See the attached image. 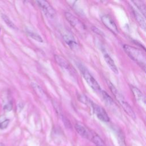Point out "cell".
Wrapping results in <instances>:
<instances>
[{
    "mask_svg": "<svg viewBox=\"0 0 146 146\" xmlns=\"http://www.w3.org/2000/svg\"><path fill=\"white\" fill-rule=\"evenodd\" d=\"M123 48L127 54L144 70L145 67V55L140 50L127 44L123 45Z\"/></svg>",
    "mask_w": 146,
    "mask_h": 146,
    "instance_id": "6da1fadb",
    "label": "cell"
},
{
    "mask_svg": "<svg viewBox=\"0 0 146 146\" xmlns=\"http://www.w3.org/2000/svg\"><path fill=\"white\" fill-rule=\"evenodd\" d=\"M107 83L109 86L110 90L111 91L112 94L114 95L115 99L120 103L124 111L132 119L136 118V115L135 112L133 111L132 108L129 106V104L125 101L123 95L116 88L113 84L109 80H107Z\"/></svg>",
    "mask_w": 146,
    "mask_h": 146,
    "instance_id": "7a4b0ae2",
    "label": "cell"
},
{
    "mask_svg": "<svg viewBox=\"0 0 146 146\" xmlns=\"http://www.w3.org/2000/svg\"><path fill=\"white\" fill-rule=\"evenodd\" d=\"M78 67L79 70L80 71L84 79H85L86 82L87 84L96 92H101L102 89L98 83V82L95 79L93 76L90 74L88 70L82 64H78Z\"/></svg>",
    "mask_w": 146,
    "mask_h": 146,
    "instance_id": "3957f363",
    "label": "cell"
},
{
    "mask_svg": "<svg viewBox=\"0 0 146 146\" xmlns=\"http://www.w3.org/2000/svg\"><path fill=\"white\" fill-rule=\"evenodd\" d=\"M64 15L70 24L77 31L81 33L85 31L86 27L84 25L77 17L70 12H66Z\"/></svg>",
    "mask_w": 146,
    "mask_h": 146,
    "instance_id": "277c9868",
    "label": "cell"
},
{
    "mask_svg": "<svg viewBox=\"0 0 146 146\" xmlns=\"http://www.w3.org/2000/svg\"><path fill=\"white\" fill-rule=\"evenodd\" d=\"M44 14L50 18H53L55 15V11L51 5L46 1H37L36 2Z\"/></svg>",
    "mask_w": 146,
    "mask_h": 146,
    "instance_id": "5b68a950",
    "label": "cell"
},
{
    "mask_svg": "<svg viewBox=\"0 0 146 146\" xmlns=\"http://www.w3.org/2000/svg\"><path fill=\"white\" fill-rule=\"evenodd\" d=\"M90 103L94 113L99 120L104 122H108L110 121V117L103 108L92 102H90Z\"/></svg>",
    "mask_w": 146,
    "mask_h": 146,
    "instance_id": "8992f818",
    "label": "cell"
},
{
    "mask_svg": "<svg viewBox=\"0 0 146 146\" xmlns=\"http://www.w3.org/2000/svg\"><path fill=\"white\" fill-rule=\"evenodd\" d=\"M102 21L103 25L109 29L111 32H112L115 34H117L119 33V30L117 29V26L115 24L114 21L112 18L107 14L104 15L102 17Z\"/></svg>",
    "mask_w": 146,
    "mask_h": 146,
    "instance_id": "52a82bcc",
    "label": "cell"
},
{
    "mask_svg": "<svg viewBox=\"0 0 146 146\" xmlns=\"http://www.w3.org/2000/svg\"><path fill=\"white\" fill-rule=\"evenodd\" d=\"M131 90L136 100L141 104L145 105V99L144 95L141 92V91L139 88L133 86H131Z\"/></svg>",
    "mask_w": 146,
    "mask_h": 146,
    "instance_id": "ba28073f",
    "label": "cell"
},
{
    "mask_svg": "<svg viewBox=\"0 0 146 146\" xmlns=\"http://www.w3.org/2000/svg\"><path fill=\"white\" fill-rule=\"evenodd\" d=\"M55 60L56 62V63L63 68L69 71L72 70V68L71 67V66L70 63L68 62V61L63 56L59 55H55Z\"/></svg>",
    "mask_w": 146,
    "mask_h": 146,
    "instance_id": "9c48e42d",
    "label": "cell"
},
{
    "mask_svg": "<svg viewBox=\"0 0 146 146\" xmlns=\"http://www.w3.org/2000/svg\"><path fill=\"white\" fill-rule=\"evenodd\" d=\"M63 38L66 43L72 50L77 48L78 47V44L75 39L74 37L70 34H64L63 35Z\"/></svg>",
    "mask_w": 146,
    "mask_h": 146,
    "instance_id": "30bf717a",
    "label": "cell"
},
{
    "mask_svg": "<svg viewBox=\"0 0 146 146\" xmlns=\"http://www.w3.org/2000/svg\"><path fill=\"white\" fill-rule=\"evenodd\" d=\"M75 128L77 132L83 137L86 139H88L90 133L87 129L82 124L80 123H76L75 125Z\"/></svg>",
    "mask_w": 146,
    "mask_h": 146,
    "instance_id": "8fae6325",
    "label": "cell"
},
{
    "mask_svg": "<svg viewBox=\"0 0 146 146\" xmlns=\"http://www.w3.org/2000/svg\"><path fill=\"white\" fill-rule=\"evenodd\" d=\"M104 58L105 59L106 62L107 63L108 67L110 68V69L115 74H118V70L113 60V59L111 58V57L107 54H104Z\"/></svg>",
    "mask_w": 146,
    "mask_h": 146,
    "instance_id": "7c38bea8",
    "label": "cell"
},
{
    "mask_svg": "<svg viewBox=\"0 0 146 146\" xmlns=\"http://www.w3.org/2000/svg\"><path fill=\"white\" fill-rule=\"evenodd\" d=\"M133 14L135 15V17L136 21H137L138 23L139 24V25L141 26V27L142 29L145 30V20H144V18L139 13L138 11L133 9Z\"/></svg>",
    "mask_w": 146,
    "mask_h": 146,
    "instance_id": "4fadbf2b",
    "label": "cell"
},
{
    "mask_svg": "<svg viewBox=\"0 0 146 146\" xmlns=\"http://www.w3.org/2000/svg\"><path fill=\"white\" fill-rule=\"evenodd\" d=\"M101 94L103 96V100H104L105 103L107 104V106H109V107L113 106V105L114 104V102H113L112 98L104 91H102Z\"/></svg>",
    "mask_w": 146,
    "mask_h": 146,
    "instance_id": "5bb4252c",
    "label": "cell"
},
{
    "mask_svg": "<svg viewBox=\"0 0 146 146\" xmlns=\"http://www.w3.org/2000/svg\"><path fill=\"white\" fill-rule=\"evenodd\" d=\"M116 134L119 146H126L123 132L120 130H117Z\"/></svg>",
    "mask_w": 146,
    "mask_h": 146,
    "instance_id": "9a60e30c",
    "label": "cell"
},
{
    "mask_svg": "<svg viewBox=\"0 0 146 146\" xmlns=\"http://www.w3.org/2000/svg\"><path fill=\"white\" fill-rule=\"evenodd\" d=\"M132 2L136 6L137 9L140 11V12L145 16V4L140 1H132Z\"/></svg>",
    "mask_w": 146,
    "mask_h": 146,
    "instance_id": "2e32d148",
    "label": "cell"
},
{
    "mask_svg": "<svg viewBox=\"0 0 146 146\" xmlns=\"http://www.w3.org/2000/svg\"><path fill=\"white\" fill-rule=\"evenodd\" d=\"M92 141L96 146H106L103 140L98 135H95L92 136Z\"/></svg>",
    "mask_w": 146,
    "mask_h": 146,
    "instance_id": "e0dca14e",
    "label": "cell"
},
{
    "mask_svg": "<svg viewBox=\"0 0 146 146\" xmlns=\"http://www.w3.org/2000/svg\"><path fill=\"white\" fill-rule=\"evenodd\" d=\"M27 35H28L30 37L33 38V39H35V40L38 41V42H43V39H42V38H41V36H40L39 35H38V34H36V33H34V32L31 31L27 30Z\"/></svg>",
    "mask_w": 146,
    "mask_h": 146,
    "instance_id": "ac0fdd59",
    "label": "cell"
},
{
    "mask_svg": "<svg viewBox=\"0 0 146 146\" xmlns=\"http://www.w3.org/2000/svg\"><path fill=\"white\" fill-rule=\"evenodd\" d=\"M2 18L3 19V20L4 21V22L6 23V25L7 26H9L10 27L14 29H16L17 27L15 26V25L13 23V22L9 19V18L5 14H2Z\"/></svg>",
    "mask_w": 146,
    "mask_h": 146,
    "instance_id": "d6986e66",
    "label": "cell"
},
{
    "mask_svg": "<svg viewBox=\"0 0 146 146\" xmlns=\"http://www.w3.org/2000/svg\"><path fill=\"white\" fill-rule=\"evenodd\" d=\"M10 120L9 119H6L5 120H3L2 122H0V128L1 129H5L6 128H7V127L8 126L9 124Z\"/></svg>",
    "mask_w": 146,
    "mask_h": 146,
    "instance_id": "ffe728a7",
    "label": "cell"
},
{
    "mask_svg": "<svg viewBox=\"0 0 146 146\" xmlns=\"http://www.w3.org/2000/svg\"><path fill=\"white\" fill-rule=\"evenodd\" d=\"M92 30L94 33H95L98 34V35H103V36L104 35V34H103V32H102L101 30H100L98 28H97L96 27H94V26L92 27Z\"/></svg>",
    "mask_w": 146,
    "mask_h": 146,
    "instance_id": "44dd1931",
    "label": "cell"
},
{
    "mask_svg": "<svg viewBox=\"0 0 146 146\" xmlns=\"http://www.w3.org/2000/svg\"><path fill=\"white\" fill-rule=\"evenodd\" d=\"M12 103H9L7 104H6V105H5L3 109L6 111H10L12 110Z\"/></svg>",
    "mask_w": 146,
    "mask_h": 146,
    "instance_id": "7402d4cb",
    "label": "cell"
},
{
    "mask_svg": "<svg viewBox=\"0 0 146 146\" xmlns=\"http://www.w3.org/2000/svg\"><path fill=\"white\" fill-rule=\"evenodd\" d=\"M0 146H5V145L2 143H0Z\"/></svg>",
    "mask_w": 146,
    "mask_h": 146,
    "instance_id": "603a6c76",
    "label": "cell"
}]
</instances>
